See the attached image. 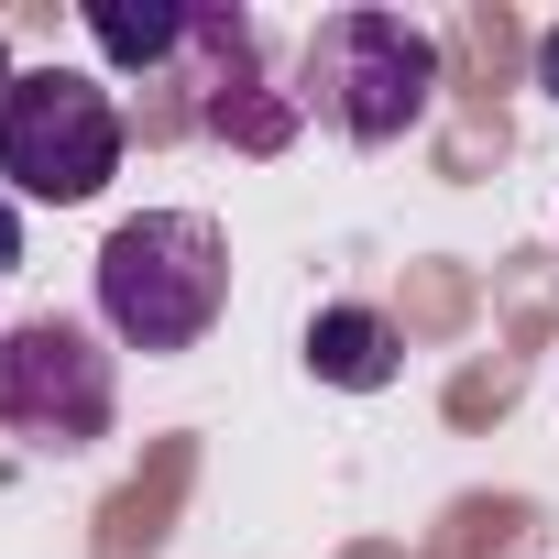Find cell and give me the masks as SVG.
Returning a JSON list of instances; mask_svg holds the SVG:
<instances>
[{"label": "cell", "mask_w": 559, "mask_h": 559, "mask_svg": "<svg viewBox=\"0 0 559 559\" xmlns=\"http://www.w3.org/2000/svg\"><path fill=\"white\" fill-rule=\"evenodd\" d=\"M121 417V373L88 330L67 319H23V330H0V428L34 439V450H88L110 439Z\"/></svg>", "instance_id": "obj_4"}, {"label": "cell", "mask_w": 559, "mask_h": 559, "mask_svg": "<svg viewBox=\"0 0 559 559\" xmlns=\"http://www.w3.org/2000/svg\"><path fill=\"white\" fill-rule=\"evenodd\" d=\"M439 99V45L406 12H330L308 45V110H330V132L352 143H395L417 132Z\"/></svg>", "instance_id": "obj_3"}, {"label": "cell", "mask_w": 559, "mask_h": 559, "mask_svg": "<svg viewBox=\"0 0 559 559\" xmlns=\"http://www.w3.org/2000/svg\"><path fill=\"white\" fill-rule=\"evenodd\" d=\"M0 176L45 209H78L121 176V99L78 67H23L0 99Z\"/></svg>", "instance_id": "obj_2"}, {"label": "cell", "mask_w": 559, "mask_h": 559, "mask_svg": "<svg viewBox=\"0 0 559 559\" xmlns=\"http://www.w3.org/2000/svg\"><path fill=\"white\" fill-rule=\"evenodd\" d=\"M0 99H12V45H0Z\"/></svg>", "instance_id": "obj_9"}, {"label": "cell", "mask_w": 559, "mask_h": 559, "mask_svg": "<svg viewBox=\"0 0 559 559\" xmlns=\"http://www.w3.org/2000/svg\"><path fill=\"white\" fill-rule=\"evenodd\" d=\"M537 88H548V99H559V34H548V45H537Z\"/></svg>", "instance_id": "obj_8"}, {"label": "cell", "mask_w": 559, "mask_h": 559, "mask_svg": "<svg viewBox=\"0 0 559 559\" xmlns=\"http://www.w3.org/2000/svg\"><path fill=\"white\" fill-rule=\"evenodd\" d=\"M395 362H406V341H395L384 308H319V319H308V373H319V384H341V395H384Z\"/></svg>", "instance_id": "obj_5"}, {"label": "cell", "mask_w": 559, "mask_h": 559, "mask_svg": "<svg viewBox=\"0 0 559 559\" xmlns=\"http://www.w3.org/2000/svg\"><path fill=\"white\" fill-rule=\"evenodd\" d=\"M198 23H209V12H121V0H88V34H99L121 67H165Z\"/></svg>", "instance_id": "obj_6"}, {"label": "cell", "mask_w": 559, "mask_h": 559, "mask_svg": "<svg viewBox=\"0 0 559 559\" xmlns=\"http://www.w3.org/2000/svg\"><path fill=\"white\" fill-rule=\"evenodd\" d=\"M12 263H23V209L0 198V274H12Z\"/></svg>", "instance_id": "obj_7"}, {"label": "cell", "mask_w": 559, "mask_h": 559, "mask_svg": "<svg viewBox=\"0 0 559 559\" xmlns=\"http://www.w3.org/2000/svg\"><path fill=\"white\" fill-rule=\"evenodd\" d=\"M230 308V241L198 209H143L99 241V330L121 352H198Z\"/></svg>", "instance_id": "obj_1"}]
</instances>
